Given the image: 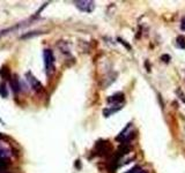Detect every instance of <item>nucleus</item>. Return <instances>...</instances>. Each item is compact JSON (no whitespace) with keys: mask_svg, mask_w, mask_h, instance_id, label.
<instances>
[{"mask_svg":"<svg viewBox=\"0 0 185 173\" xmlns=\"http://www.w3.org/2000/svg\"><path fill=\"white\" fill-rule=\"evenodd\" d=\"M57 46L60 50H62V53H66V54H70V49H68V46H67V43L66 42H64V40H60L59 43L57 44Z\"/></svg>","mask_w":185,"mask_h":173,"instance_id":"obj_8","label":"nucleus"},{"mask_svg":"<svg viewBox=\"0 0 185 173\" xmlns=\"http://www.w3.org/2000/svg\"><path fill=\"white\" fill-rule=\"evenodd\" d=\"M0 96L2 98H7V96H8V90H7L6 83H1L0 84Z\"/></svg>","mask_w":185,"mask_h":173,"instance_id":"obj_9","label":"nucleus"},{"mask_svg":"<svg viewBox=\"0 0 185 173\" xmlns=\"http://www.w3.org/2000/svg\"><path fill=\"white\" fill-rule=\"evenodd\" d=\"M0 122H2V120H1V119H0Z\"/></svg>","mask_w":185,"mask_h":173,"instance_id":"obj_18","label":"nucleus"},{"mask_svg":"<svg viewBox=\"0 0 185 173\" xmlns=\"http://www.w3.org/2000/svg\"><path fill=\"white\" fill-rule=\"evenodd\" d=\"M122 108V105H115V108H105L104 111H103V114H104V117H110L112 113L117 112Z\"/></svg>","mask_w":185,"mask_h":173,"instance_id":"obj_7","label":"nucleus"},{"mask_svg":"<svg viewBox=\"0 0 185 173\" xmlns=\"http://www.w3.org/2000/svg\"><path fill=\"white\" fill-rule=\"evenodd\" d=\"M4 137H5L4 134H0V140H1V138H4Z\"/></svg>","mask_w":185,"mask_h":173,"instance_id":"obj_16","label":"nucleus"},{"mask_svg":"<svg viewBox=\"0 0 185 173\" xmlns=\"http://www.w3.org/2000/svg\"><path fill=\"white\" fill-rule=\"evenodd\" d=\"M140 171H141V167L137 165V166H134L133 169H131L130 171H128V172H126V173H139Z\"/></svg>","mask_w":185,"mask_h":173,"instance_id":"obj_13","label":"nucleus"},{"mask_svg":"<svg viewBox=\"0 0 185 173\" xmlns=\"http://www.w3.org/2000/svg\"><path fill=\"white\" fill-rule=\"evenodd\" d=\"M0 74L4 78H9V70L7 69V67H1V70H0Z\"/></svg>","mask_w":185,"mask_h":173,"instance_id":"obj_12","label":"nucleus"},{"mask_svg":"<svg viewBox=\"0 0 185 173\" xmlns=\"http://www.w3.org/2000/svg\"><path fill=\"white\" fill-rule=\"evenodd\" d=\"M177 46L181 49H185V37L184 36H178L177 37Z\"/></svg>","mask_w":185,"mask_h":173,"instance_id":"obj_10","label":"nucleus"},{"mask_svg":"<svg viewBox=\"0 0 185 173\" xmlns=\"http://www.w3.org/2000/svg\"><path fill=\"white\" fill-rule=\"evenodd\" d=\"M96 148H97V151H98V155H105L106 152L110 150L109 142H106V141H100V142H97Z\"/></svg>","mask_w":185,"mask_h":173,"instance_id":"obj_5","label":"nucleus"},{"mask_svg":"<svg viewBox=\"0 0 185 173\" xmlns=\"http://www.w3.org/2000/svg\"><path fill=\"white\" fill-rule=\"evenodd\" d=\"M76 8L84 12V13H92L95 9V2L89 1V0H81V1H75L74 2Z\"/></svg>","mask_w":185,"mask_h":173,"instance_id":"obj_2","label":"nucleus"},{"mask_svg":"<svg viewBox=\"0 0 185 173\" xmlns=\"http://www.w3.org/2000/svg\"><path fill=\"white\" fill-rule=\"evenodd\" d=\"M181 29L182 30H185V17L182 20V24H181Z\"/></svg>","mask_w":185,"mask_h":173,"instance_id":"obj_15","label":"nucleus"},{"mask_svg":"<svg viewBox=\"0 0 185 173\" xmlns=\"http://www.w3.org/2000/svg\"><path fill=\"white\" fill-rule=\"evenodd\" d=\"M139 173H147V172H146V171H144V170H141V171H140Z\"/></svg>","mask_w":185,"mask_h":173,"instance_id":"obj_17","label":"nucleus"},{"mask_svg":"<svg viewBox=\"0 0 185 173\" xmlns=\"http://www.w3.org/2000/svg\"><path fill=\"white\" fill-rule=\"evenodd\" d=\"M106 102L110 104H115V105H120V103H123L124 102V94H122V92H117V94H115V95L110 96V97L106 99Z\"/></svg>","mask_w":185,"mask_h":173,"instance_id":"obj_4","label":"nucleus"},{"mask_svg":"<svg viewBox=\"0 0 185 173\" xmlns=\"http://www.w3.org/2000/svg\"><path fill=\"white\" fill-rule=\"evenodd\" d=\"M8 158V151L6 149L0 148V159H7Z\"/></svg>","mask_w":185,"mask_h":173,"instance_id":"obj_11","label":"nucleus"},{"mask_svg":"<svg viewBox=\"0 0 185 173\" xmlns=\"http://www.w3.org/2000/svg\"><path fill=\"white\" fill-rule=\"evenodd\" d=\"M27 81L29 82V84H30L31 89L34 91H36V92H42L43 91V84L37 80V78L32 75V74L29 72V73H27Z\"/></svg>","mask_w":185,"mask_h":173,"instance_id":"obj_3","label":"nucleus"},{"mask_svg":"<svg viewBox=\"0 0 185 173\" xmlns=\"http://www.w3.org/2000/svg\"><path fill=\"white\" fill-rule=\"evenodd\" d=\"M11 80H9V83H11V86H12V90H13L14 94H18L20 89H21V84L19 82V78L16 75H13L11 76Z\"/></svg>","mask_w":185,"mask_h":173,"instance_id":"obj_6","label":"nucleus"},{"mask_svg":"<svg viewBox=\"0 0 185 173\" xmlns=\"http://www.w3.org/2000/svg\"><path fill=\"white\" fill-rule=\"evenodd\" d=\"M43 59H44V67H45V73L48 76H51L54 73V69H56V58L53 56L52 50L50 49H45L43 51Z\"/></svg>","mask_w":185,"mask_h":173,"instance_id":"obj_1","label":"nucleus"},{"mask_svg":"<svg viewBox=\"0 0 185 173\" xmlns=\"http://www.w3.org/2000/svg\"><path fill=\"white\" fill-rule=\"evenodd\" d=\"M176 92H177V95L179 96V99H182L185 103V95L183 94V91H181V89H177Z\"/></svg>","mask_w":185,"mask_h":173,"instance_id":"obj_14","label":"nucleus"}]
</instances>
